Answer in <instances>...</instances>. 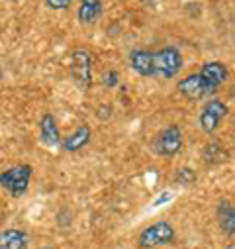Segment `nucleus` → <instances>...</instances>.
<instances>
[{
	"label": "nucleus",
	"instance_id": "nucleus-1",
	"mask_svg": "<svg viewBox=\"0 0 235 249\" xmlns=\"http://www.w3.org/2000/svg\"><path fill=\"white\" fill-rule=\"evenodd\" d=\"M130 65L141 77L172 79L183 69V55L176 47H165L159 51L134 49L130 53Z\"/></svg>",
	"mask_w": 235,
	"mask_h": 249
},
{
	"label": "nucleus",
	"instance_id": "nucleus-2",
	"mask_svg": "<svg viewBox=\"0 0 235 249\" xmlns=\"http://www.w3.org/2000/svg\"><path fill=\"white\" fill-rule=\"evenodd\" d=\"M32 180V167L30 165H16L0 173V186L8 191L12 196H22Z\"/></svg>",
	"mask_w": 235,
	"mask_h": 249
},
{
	"label": "nucleus",
	"instance_id": "nucleus-3",
	"mask_svg": "<svg viewBox=\"0 0 235 249\" xmlns=\"http://www.w3.org/2000/svg\"><path fill=\"white\" fill-rule=\"evenodd\" d=\"M174 239V230L168 222H157L149 228H145L141 233H139V239H137V245L141 249H153L157 245H167Z\"/></svg>",
	"mask_w": 235,
	"mask_h": 249
},
{
	"label": "nucleus",
	"instance_id": "nucleus-4",
	"mask_svg": "<svg viewBox=\"0 0 235 249\" xmlns=\"http://www.w3.org/2000/svg\"><path fill=\"white\" fill-rule=\"evenodd\" d=\"M71 73L73 79L83 87L88 89L92 85V57L84 49H77L71 57Z\"/></svg>",
	"mask_w": 235,
	"mask_h": 249
},
{
	"label": "nucleus",
	"instance_id": "nucleus-5",
	"mask_svg": "<svg viewBox=\"0 0 235 249\" xmlns=\"http://www.w3.org/2000/svg\"><path fill=\"white\" fill-rule=\"evenodd\" d=\"M227 116V106L214 98L210 100L204 108H202V114H200V128L206 132V134H214L218 128H219V124L221 120Z\"/></svg>",
	"mask_w": 235,
	"mask_h": 249
},
{
	"label": "nucleus",
	"instance_id": "nucleus-6",
	"mask_svg": "<svg viewBox=\"0 0 235 249\" xmlns=\"http://www.w3.org/2000/svg\"><path fill=\"white\" fill-rule=\"evenodd\" d=\"M176 90L188 100H202V98H206V96H210L214 92L206 85V81L200 77V73H192V75L185 77L179 85H176Z\"/></svg>",
	"mask_w": 235,
	"mask_h": 249
},
{
	"label": "nucleus",
	"instance_id": "nucleus-7",
	"mask_svg": "<svg viewBox=\"0 0 235 249\" xmlns=\"http://www.w3.org/2000/svg\"><path fill=\"white\" fill-rule=\"evenodd\" d=\"M183 149V132L179 126H168L157 140V151L163 157H174Z\"/></svg>",
	"mask_w": 235,
	"mask_h": 249
},
{
	"label": "nucleus",
	"instance_id": "nucleus-8",
	"mask_svg": "<svg viewBox=\"0 0 235 249\" xmlns=\"http://www.w3.org/2000/svg\"><path fill=\"white\" fill-rule=\"evenodd\" d=\"M227 67L219 61H210V63H204L200 69V77L206 81V85L216 92L219 85H223L227 81Z\"/></svg>",
	"mask_w": 235,
	"mask_h": 249
},
{
	"label": "nucleus",
	"instance_id": "nucleus-9",
	"mask_svg": "<svg viewBox=\"0 0 235 249\" xmlns=\"http://www.w3.org/2000/svg\"><path fill=\"white\" fill-rule=\"evenodd\" d=\"M39 138L45 145L49 147H57L61 143V136H59V128H57V122L53 114H43L39 120Z\"/></svg>",
	"mask_w": 235,
	"mask_h": 249
},
{
	"label": "nucleus",
	"instance_id": "nucleus-10",
	"mask_svg": "<svg viewBox=\"0 0 235 249\" xmlns=\"http://www.w3.org/2000/svg\"><path fill=\"white\" fill-rule=\"evenodd\" d=\"M102 14V0H81L79 4V22L81 24H94Z\"/></svg>",
	"mask_w": 235,
	"mask_h": 249
},
{
	"label": "nucleus",
	"instance_id": "nucleus-11",
	"mask_svg": "<svg viewBox=\"0 0 235 249\" xmlns=\"http://www.w3.org/2000/svg\"><path fill=\"white\" fill-rule=\"evenodd\" d=\"M88 142H90V128H88V126H81V128H77L71 136H67L61 143H63V149H65V151L75 153V151L83 149Z\"/></svg>",
	"mask_w": 235,
	"mask_h": 249
},
{
	"label": "nucleus",
	"instance_id": "nucleus-12",
	"mask_svg": "<svg viewBox=\"0 0 235 249\" xmlns=\"http://www.w3.org/2000/svg\"><path fill=\"white\" fill-rule=\"evenodd\" d=\"M28 235L22 230H6L0 233V249H26Z\"/></svg>",
	"mask_w": 235,
	"mask_h": 249
},
{
	"label": "nucleus",
	"instance_id": "nucleus-13",
	"mask_svg": "<svg viewBox=\"0 0 235 249\" xmlns=\"http://www.w3.org/2000/svg\"><path fill=\"white\" fill-rule=\"evenodd\" d=\"M219 226L227 235H235V210L223 202L219 208Z\"/></svg>",
	"mask_w": 235,
	"mask_h": 249
},
{
	"label": "nucleus",
	"instance_id": "nucleus-14",
	"mask_svg": "<svg viewBox=\"0 0 235 249\" xmlns=\"http://www.w3.org/2000/svg\"><path fill=\"white\" fill-rule=\"evenodd\" d=\"M176 180H179L181 184H190L196 180V175L192 169H179V173H176Z\"/></svg>",
	"mask_w": 235,
	"mask_h": 249
},
{
	"label": "nucleus",
	"instance_id": "nucleus-15",
	"mask_svg": "<svg viewBox=\"0 0 235 249\" xmlns=\"http://www.w3.org/2000/svg\"><path fill=\"white\" fill-rule=\"evenodd\" d=\"M47 6L53 8V10H67L71 6L73 0H45Z\"/></svg>",
	"mask_w": 235,
	"mask_h": 249
},
{
	"label": "nucleus",
	"instance_id": "nucleus-16",
	"mask_svg": "<svg viewBox=\"0 0 235 249\" xmlns=\"http://www.w3.org/2000/svg\"><path fill=\"white\" fill-rule=\"evenodd\" d=\"M104 85H106V87H116V85H118V73H114V71L106 73V77H104Z\"/></svg>",
	"mask_w": 235,
	"mask_h": 249
},
{
	"label": "nucleus",
	"instance_id": "nucleus-17",
	"mask_svg": "<svg viewBox=\"0 0 235 249\" xmlns=\"http://www.w3.org/2000/svg\"><path fill=\"white\" fill-rule=\"evenodd\" d=\"M170 196H172L170 193H165V195H161V196L155 200V206H161V204H165L167 200H170Z\"/></svg>",
	"mask_w": 235,
	"mask_h": 249
},
{
	"label": "nucleus",
	"instance_id": "nucleus-18",
	"mask_svg": "<svg viewBox=\"0 0 235 249\" xmlns=\"http://www.w3.org/2000/svg\"><path fill=\"white\" fill-rule=\"evenodd\" d=\"M0 81H2V65H0Z\"/></svg>",
	"mask_w": 235,
	"mask_h": 249
},
{
	"label": "nucleus",
	"instance_id": "nucleus-19",
	"mask_svg": "<svg viewBox=\"0 0 235 249\" xmlns=\"http://www.w3.org/2000/svg\"><path fill=\"white\" fill-rule=\"evenodd\" d=\"M43 249H51V247H43Z\"/></svg>",
	"mask_w": 235,
	"mask_h": 249
}]
</instances>
